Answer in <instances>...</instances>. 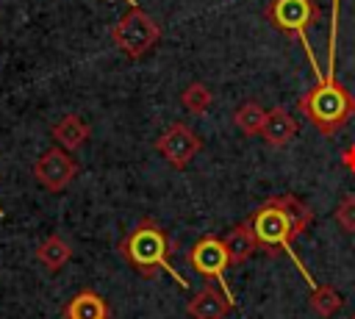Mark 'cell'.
I'll list each match as a JSON object with an SVG mask.
<instances>
[{"label": "cell", "mask_w": 355, "mask_h": 319, "mask_svg": "<svg viewBox=\"0 0 355 319\" xmlns=\"http://www.w3.org/2000/svg\"><path fill=\"white\" fill-rule=\"evenodd\" d=\"M0 216H3V208H0Z\"/></svg>", "instance_id": "obj_20"}, {"label": "cell", "mask_w": 355, "mask_h": 319, "mask_svg": "<svg viewBox=\"0 0 355 319\" xmlns=\"http://www.w3.org/2000/svg\"><path fill=\"white\" fill-rule=\"evenodd\" d=\"M225 247H227L230 264L239 266V264H244V261H250V258L255 255L258 241H255L250 225H247V222H239L233 230H227V236H225Z\"/></svg>", "instance_id": "obj_13"}, {"label": "cell", "mask_w": 355, "mask_h": 319, "mask_svg": "<svg viewBox=\"0 0 355 319\" xmlns=\"http://www.w3.org/2000/svg\"><path fill=\"white\" fill-rule=\"evenodd\" d=\"M116 250L139 277H155L158 272H169L183 288H189V280L180 277L169 264V258L178 252V244L155 219L141 216Z\"/></svg>", "instance_id": "obj_3"}, {"label": "cell", "mask_w": 355, "mask_h": 319, "mask_svg": "<svg viewBox=\"0 0 355 319\" xmlns=\"http://www.w3.org/2000/svg\"><path fill=\"white\" fill-rule=\"evenodd\" d=\"M64 319H108V302L94 288H83L64 305Z\"/></svg>", "instance_id": "obj_12"}, {"label": "cell", "mask_w": 355, "mask_h": 319, "mask_svg": "<svg viewBox=\"0 0 355 319\" xmlns=\"http://www.w3.org/2000/svg\"><path fill=\"white\" fill-rule=\"evenodd\" d=\"M263 17L269 19V25L277 33H283L288 39H297L305 47V55H308V61H311V67L319 78L322 69H319V61L311 50V42H308V28L316 25L319 17H322L316 0H269V6L263 8Z\"/></svg>", "instance_id": "obj_4"}, {"label": "cell", "mask_w": 355, "mask_h": 319, "mask_svg": "<svg viewBox=\"0 0 355 319\" xmlns=\"http://www.w3.org/2000/svg\"><path fill=\"white\" fill-rule=\"evenodd\" d=\"M336 222L344 233H355V194L341 197V202L336 205Z\"/></svg>", "instance_id": "obj_18"}, {"label": "cell", "mask_w": 355, "mask_h": 319, "mask_svg": "<svg viewBox=\"0 0 355 319\" xmlns=\"http://www.w3.org/2000/svg\"><path fill=\"white\" fill-rule=\"evenodd\" d=\"M244 222L250 225L258 241V250L275 258L280 252L291 255V244L297 236H302L311 227L313 211L294 194H277V197L263 200Z\"/></svg>", "instance_id": "obj_2"}, {"label": "cell", "mask_w": 355, "mask_h": 319, "mask_svg": "<svg viewBox=\"0 0 355 319\" xmlns=\"http://www.w3.org/2000/svg\"><path fill=\"white\" fill-rule=\"evenodd\" d=\"M233 308V300L225 288H216L211 280L186 302V313L191 319H225Z\"/></svg>", "instance_id": "obj_9"}, {"label": "cell", "mask_w": 355, "mask_h": 319, "mask_svg": "<svg viewBox=\"0 0 355 319\" xmlns=\"http://www.w3.org/2000/svg\"><path fill=\"white\" fill-rule=\"evenodd\" d=\"M263 122H266V111H263L255 100H247V103H241V105L233 111V125H236L241 133H247V136H261Z\"/></svg>", "instance_id": "obj_15"}, {"label": "cell", "mask_w": 355, "mask_h": 319, "mask_svg": "<svg viewBox=\"0 0 355 319\" xmlns=\"http://www.w3.org/2000/svg\"><path fill=\"white\" fill-rule=\"evenodd\" d=\"M161 39V28L158 22L141 8V6H130L119 22L111 28V42L116 44V50H122L128 58H141L147 55Z\"/></svg>", "instance_id": "obj_5"}, {"label": "cell", "mask_w": 355, "mask_h": 319, "mask_svg": "<svg viewBox=\"0 0 355 319\" xmlns=\"http://www.w3.org/2000/svg\"><path fill=\"white\" fill-rule=\"evenodd\" d=\"M80 166L72 158V153H67L64 147H50L44 150L36 161H33V178L47 189V191H64L75 178H78Z\"/></svg>", "instance_id": "obj_6"}, {"label": "cell", "mask_w": 355, "mask_h": 319, "mask_svg": "<svg viewBox=\"0 0 355 319\" xmlns=\"http://www.w3.org/2000/svg\"><path fill=\"white\" fill-rule=\"evenodd\" d=\"M352 319H355V316H352Z\"/></svg>", "instance_id": "obj_21"}, {"label": "cell", "mask_w": 355, "mask_h": 319, "mask_svg": "<svg viewBox=\"0 0 355 319\" xmlns=\"http://www.w3.org/2000/svg\"><path fill=\"white\" fill-rule=\"evenodd\" d=\"M189 264L194 272H200L205 280H219L225 283V272L230 264V255H227V247H225V239L216 236V233H202L191 250H189Z\"/></svg>", "instance_id": "obj_7"}, {"label": "cell", "mask_w": 355, "mask_h": 319, "mask_svg": "<svg viewBox=\"0 0 355 319\" xmlns=\"http://www.w3.org/2000/svg\"><path fill=\"white\" fill-rule=\"evenodd\" d=\"M308 305H311V311H313L316 316L330 319L333 313L341 311L344 297H341L338 288H333V286H313V291H311V297H308Z\"/></svg>", "instance_id": "obj_16"}, {"label": "cell", "mask_w": 355, "mask_h": 319, "mask_svg": "<svg viewBox=\"0 0 355 319\" xmlns=\"http://www.w3.org/2000/svg\"><path fill=\"white\" fill-rule=\"evenodd\" d=\"M155 150L164 155V161L175 169H186L189 161L202 150V139L186 125V122H172L158 139Z\"/></svg>", "instance_id": "obj_8"}, {"label": "cell", "mask_w": 355, "mask_h": 319, "mask_svg": "<svg viewBox=\"0 0 355 319\" xmlns=\"http://www.w3.org/2000/svg\"><path fill=\"white\" fill-rule=\"evenodd\" d=\"M50 136H53V141H55L58 147H64L67 153H75V150H80V147L89 141L92 128H89L78 114H64V117L50 128Z\"/></svg>", "instance_id": "obj_11"}, {"label": "cell", "mask_w": 355, "mask_h": 319, "mask_svg": "<svg viewBox=\"0 0 355 319\" xmlns=\"http://www.w3.org/2000/svg\"><path fill=\"white\" fill-rule=\"evenodd\" d=\"M300 125L297 119L291 117L288 108L283 105H275L266 111V122H263V130H261V139L269 144V147H286L294 136H297Z\"/></svg>", "instance_id": "obj_10"}, {"label": "cell", "mask_w": 355, "mask_h": 319, "mask_svg": "<svg viewBox=\"0 0 355 319\" xmlns=\"http://www.w3.org/2000/svg\"><path fill=\"white\" fill-rule=\"evenodd\" d=\"M336 17H338V0H333V31H330L327 69L316 78V86H311L297 100V108L302 111V117L322 136H336L355 117V94L336 75Z\"/></svg>", "instance_id": "obj_1"}, {"label": "cell", "mask_w": 355, "mask_h": 319, "mask_svg": "<svg viewBox=\"0 0 355 319\" xmlns=\"http://www.w3.org/2000/svg\"><path fill=\"white\" fill-rule=\"evenodd\" d=\"M211 103H214V94H211V89H208L205 83H200V80L189 83V86L180 92V105H183L189 114L202 117V114H208Z\"/></svg>", "instance_id": "obj_17"}, {"label": "cell", "mask_w": 355, "mask_h": 319, "mask_svg": "<svg viewBox=\"0 0 355 319\" xmlns=\"http://www.w3.org/2000/svg\"><path fill=\"white\" fill-rule=\"evenodd\" d=\"M341 164H344V169H347V172H352V175H355V144H349V147L341 153Z\"/></svg>", "instance_id": "obj_19"}, {"label": "cell", "mask_w": 355, "mask_h": 319, "mask_svg": "<svg viewBox=\"0 0 355 319\" xmlns=\"http://www.w3.org/2000/svg\"><path fill=\"white\" fill-rule=\"evenodd\" d=\"M69 258H72V247H69V241L61 239L58 233H50V236L42 239L39 247H36V261H39L44 269H50V272H58L61 266H67Z\"/></svg>", "instance_id": "obj_14"}]
</instances>
